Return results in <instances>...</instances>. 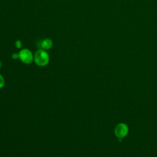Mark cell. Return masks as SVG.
Returning <instances> with one entry per match:
<instances>
[{
	"label": "cell",
	"mask_w": 157,
	"mask_h": 157,
	"mask_svg": "<svg viewBox=\"0 0 157 157\" xmlns=\"http://www.w3.org/2000/svg\"><path fill=\"white\" fill-rule=\"evenodd\" d=\"M49 61L50 56L46 50L40 48L34 53V62L38 66L44 67L48 64Z\"/></svg>",
	"instance_id": "obj_1"
},
{
	"label": "cell",
	"mask_w": 157,
	"mask_h": 157,
	"mask_svg": "<svg viewBox=\"0 0 157 157\" xmlns=\"http://www.w3.org/2000/svg\"><path fill=\"white\" fill-rule=\"evenodd\" d=\"M18 54L19 59L25 64H30L34 61V54L29 48L20 49Z\"/></svg>",
	"instance_id": "obj_2"
},
{
	"label": "cell",
	"mask_w": 157,
	"mask_h": 157,
	"mask_svg": "<svg viewBox=\"0 0 157 157\" xmlns=\"http://www.w3.org/2000/svg\"><path fill=\"white\" fill-rule=\"evenodd\" d=\"M114 132L115 136L118 138L122 139L127 135L128 132V127L124 123H120L116 126Z\"/></svg>",
	"instance_id": "obj_3"
},
{
	"label": "cell",
	"mask_w": 157,
	"mask_h": 157,
	"mask_svg": "<svg viewBox=\"0 0 157 157\" xmlns=\"http://www.w3.org/2000/svg\"><path fill=\"white\" fill-rule=\"evenodd\" d=\"M53 41L51 39L45 38L42 40L40 43V47L42 49L47 51L53 47Z\"/></svg>",
	"instance_id": "obj_4"
},
{
	"label": "cell",
	"mask_w": 157,
	"mask_h": 157,
	"mask_svg": "<svg viewBox=\"0 0 157 157\" xmlns=\"http://www.w3.org/2000/svg\"><path fill=\"white\" fill-rule=\"evenodd\" d=\"M15 45L16 48H17L18 49H21V48H22V42L21 41V40H17L15 42Z\"/></svg>",
	"instance_id": "obj_5"
},
{
	"label": "cell",
	"mask_w": 157,
	"mask_h": 157,
	"mask_svg": "<svg viewBox=\"0 0 157 157\" xmlns=\"http://www.w3.org/2000/svg\"><path fill=\"white\" fill-rule=\"evenodd\" d=\"M5 85V80L4 77L0 74V89L2 88Z\"/></svg>",
	"instance_id": "obj_6"
},
{
	"label": "cell",
	"mask_w": 157,
	"mask_h": 157,
	"mask_svg": "<svg viewBox=\"0 0 157 157\" xmlns=\"http://www.w3.org/2000/svg\"><path fill=\"white\" fill-rule=\"evenodd\" d=\"M12 58L13 59H19V54H18V53H13L12 55Z\"/></svg>",
	"instance_id": "obj_7"
},
{
	"label": "cell",
	"mask_w": 157,
	"mask_h": 157,
	"mask_svg": "<svg viewBox=\"0 0 157 157\" xmlns=\"http://www.w3.org/2000/svg\"><path fill=\"white\" fill-rule=\"evenodd\" d=\"M1 66H2V63H1V61H0V69H1Z\"/></svg>",
	"instance_id": "obj_8"
}]
</instances>
